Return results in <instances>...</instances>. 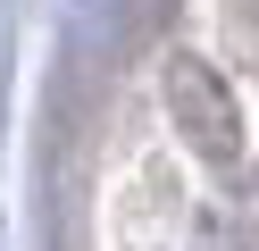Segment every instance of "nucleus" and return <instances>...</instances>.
<instances>
[{"instance_id":"obj_1","label":"nucleus","mask_w":259,"mask_h":251,"mask_svg":"<svg viewBox=\"0 0 259 251\" xmlns=\"http://www.w3.org/2000/svg\"><path fill=\"white\" fill-rule=\"evenodd\" d=\"M167 109H176V126H184V142L201 151V159H234L242 151V117H234V100H226V84L209 76L201 59H167Z\"/></svg>"}]
</instances>
